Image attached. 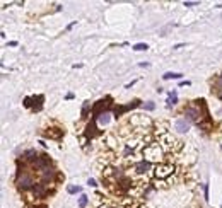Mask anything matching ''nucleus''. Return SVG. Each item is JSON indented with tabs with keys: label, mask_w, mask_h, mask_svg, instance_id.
<instances>
[{
	"label": "nucleus",
	"mask_w": 222,
	"mask_h": 208,
	"mask_svg": "<svg viewBox=\"0 0 222 208\" xmlns=\"http://www.w3.org/2000/svg\"><path fill=\"white\" fill-rule=\"evenodd\" d=\"M137 106H140V101H133V102L132 104H128V106H116V108H115V118H120L122 116L123 113H126V111H128V109H133V108H137Z\"/></svg>",
	"instance_id": "nucleus-6"
},
{
	"label": "nucleus",
	"mask_w": 222,
	"mask_h": 208,
	"mask_svg": "<svg viewBox=\"0 0 222 208\" xmlns=\"http://www.w3.org/2000/svg\"><path fill=\"white\" fill-rule=\"evenodd\" d=\"M97 133V128H96V118H92V121L87 125V128H86V135L89 137V138H92L94 135Z\"/></svg>",
	"instance_id": "nucleus-10"
},
{
	"label": "nucleus",
	"mask_w": 222,
	"mask_h": 208,
	"mask_svg": "<svg viewBox=\"0 0 222 208\" xmlns=\"http://www.w3.org/2000/svg\"><path fill=\"white\" fill-rule=\"evenodd\" d=\"M144 154H145V157H147V162L149 161H157V159L161 161L162 148H161V145H159V143H150L149 147H145Z\"/></svg>",
	"instance_id": "nucleus-3"
},
{
	"label": "nucleus",
	"mask_w": 222,
	"mask_h": 208,
	"mask_svg": "<svg viewBox=\"0 0 222 208\" xmlns=\"http://www.w3.org/2000/svg\"><path fill=\"white\" fill-rule=\"evenodd\" d=\"M133 50H135V51H145V50H149V44L147 43H137L135 46H133Z\"/></svg>",
	"instance_id": "nucleus-19"
},
{
	"label": "nucleus",
	"mask_w": 222,
	"mask_h": 208,
	"mask_svg": "<svg viewBox=\"0 0 222 208\" xmlns=\"http://www.w3.org/2000/svg\"><path fill=\"white\" fill-rule=\"evenodd\" d=\"M33 195H34V198H44V196L48 195L46 184H36V186L33 188Z\"/></svg>",
	"instance_id": "nucleus-9"
},
{
	"label": "nucleus",
	"mask_w": 222,
	"mask_h": 208,
	"mask_svg": "<svg viewBox=\"0 0 222 208\" xmlns=\"http://www.w3.org/2000/svg\"><path fill=\"white\" fill-rule=\"evenodd\" d=\"M17 186H19V189H29V188L36 186V182H34V179H33L31 174L22 172L17 176Z\"/></svg>",
	"instance_id": "nucleus-4"
},
{
	"label": "nucleus",
	"mask_w": 222,
	"mask_h": 208,
	"mask_svg": "<svg viewBox=\"0 0 222 208\" xmlns=\"http://www.w3.org/2000/svg\"><path fill=\"white\" fill-rule=\"evenodd\" d=\"M220 82H222V74H220Z\"/></svg>",
	"instance_id": "nucleus-28"
},
{
	"label": "nucleus",
	"mask_w": 222,
	"mask_h": 208,
	"mask_svg": "<svg viewBox=\"0 0 222 208\" xmlns=\"http://www.w3.org/2000/svg\"><path fill=\"white\" fill-rule=\"evenodd\" d=\"M205 199H209V184H205Z\"/></svg>",
	"instance_id": "nucleus-24"
},
{
	"label": "nucleus",
	"mask_w": 222,
	"mask_h": 208,
	"mask_svg": "<svg viewBox=\"0 0 222 208\" xmlns=\"http://www.w3.org/2000/svg\"><path fill=\"white\" fill-rule=\"evenodd\" d=\"M33 101H34V106H33V109H34V111H39V109H41V102L44 101V97H43V95H34V97H33Z\"/></svg>",
	"instance_id": "nucleus-14"
},
{
	"label": "nucleus",
	"mask_w": 222,
	"mask_h": 208,
	"mask_svg": "<svg viewBox=\"0 0 222 208\" xmlns=\"http://www.w3.org/2000/svg\"><path fill=\"white\" fill-rule=\"evenodd\" d=\"M34 165L39 171H44L46 167H50V157L46 155H38V159L34 161Z\"/></svg>",
	"instance_id": "nucleus-8"
},
{
	"label": "nucleus",
	"mask_w": 222,
	"mask_h": 208,
	"mask_svg": "<svg viewBox=\"0 0 222 208\" xmlns=\"http://www.w3.org/2000/svg\"><path fill=\"white\" fill-rule=\"evenodd\" d=\"M196 104H192V106H188L186 109H185V114H186V120H190V121H195L198 123V125H202V114H200V101H195Z\"/></svg>",
	"instance_id": "nucleus-1"
},
{
	"label": "nucleus",
	"mask_w": 222,
	"mask_h": 208,
	"mask_svg": "<svg viewBox=\"0 0 222 208\" xmlns=\"http://www.w3.org/2000/svg\"><path fill=\"white\" fill-rule=\"evenodd\" d=\"M87 111H89V102L84 104V108H82V118H86V116H87Z\"/></svg>",
	"instance_id": "nucleus-23"
},
{
	"label": "nucleus",
	"mask_w": 222,
	"mask_h": 208,
	"mask_svg": "<svg viewBox=\"0 0 222 208\" xmlns=\"http://www.w3.org/2000/svg\"><path fill=\"white\" fill-rule=\"evenodd\" d=\"M44 135L46 137H50V138H60L62 135H63V130H60V128H50V130L44 131Z\"/></svg>",
	"instance_id": "nucleus-11"
},
{
	"label": "nucleus",
	"mask_w": 222,
	"mask_h": 208,
	"mask_svg": "<svg viewBox=\"0 0 222 208\" xmlns=\"http://www.w3.org/2000/svg\"><path fill=\"white\" fill-rule=\"evenodd\" d=\"M24 159H26V161H36V159H38V155H36L34 150H27L26 154H24Z\"/></svg>",
	"instance_id": "nucleus-17"
},
{
	"label": "nucleus",
	"mask_w": 222,
	"mask_h": 208,
	"mask_svg": "<svg viewBox=\"0 0 222 208\" xmlns=\"http://www.w3.org/2000/svg\"><path fill=\"white\" fill-rule=\"evenodd\" d=\"M67 191H69L70 195H75V193H80L82 188H80V186H69V188H67Z\"/></svg>",
	"instance_id": "nucleus-20"
},
{
	"label": "nucleus",
	"mask_w": 222,
	"mask_h": 208,
	"mask_svg": "<svg viewBox=\"0 0 222 208\" xmlns=\"http://www.w3.org/2000/svg\"><path fill=\"white\" fill-rule=\"evenodd\" d=\"M186 7H192V5H198V2H185Z\"/></svg>",
	"instance_id": "nucleus-25"
},
{
	"label": "nucleus",
	"mask_w": 222,
	"mask_h": 208,
	"mask_svg": "<svg viewBox=\"0 0 222 208\" xmlns=\"http://www.w3.org/2000/svg\"><path fill=\"white\" fill-rule=\"evenodd\" d=\"M190 120H186V118H179V120H176V123H174V128L179 131V133H186L188 130H190Z\"/></svg>",
	"instance_id": "nucleus-7"
},
{
	"label": "nucleus",
	"mask_w": 222,
	"mask_h": 208,
	"mask_svg": "<svg viewBox=\"0 0 222 208\" xmlns=\"http://www.w3.org/2000/svg\"><path fill=\"white\" fill-rule=\"evenodd\" d=\"M109 116H111V114H109L108 111H104V113H101L99 116H97V121H99L101 125H108V123H109Z\"/></svg>",
	"instance_id": "nucleus-15"
},
{
	"label": "nucleus",
	"mask_w": 222,
	"mask_h": 208,
	"mask_svg": "<svg viewBox=\"0 0 222 208\" xmlns=\"http://www.w3.org/2000/svg\"><path fill=\"white\" fill-rule=\"evenodd\" d=\"M109 101H111V97H106V99H101V101H97V104L92 108V116L97 120V116L101 114V109H106L109 106Z\"/></svg>",
	"instance_id": "nucleus-5"
},
{
	"label": "nucleus",
	"mask_w": 222,
	"mask_h": 208,
	"mask_svg": "<svg viewBox=\"0 0 222 208\" xmlns=\"http://www.w3.org/2000/svg\"><path fill=\"white\" fill-rule=\"evenodd\" d=\"M142 108H144V109H147V111H152V109L156 108V104H154V102H147V104H144Z\"/></svg>",
	"instance_id": "nucleus-22"
},
{
	"label": "nucleus",
	"mask_w": 222,
	"mask_h": 208,
	"mask_svg": "<svg viewBox=\"0 0 222 208\" xmlns=\"http://www.w3.org/2000/svg\"><path fill=\"white\" fill-rule=\"evenodd\" d=\"M150 167V164H149L147 161H142V162H139V164L135 165V171L139 174H144V172H147V169Z\"/></svg>",
	"instance_id": "nucleus-13"
},
{
	"label": "nucleus",
	"mask_w": 222,
	"mask_h": 208,
	"mask_svg": "<svg viewBox=\"0 0 222 208\" xmlns=\"http://www.w3.org/2000/svg\"><path fill=\"white\" fill-rule=\"evenodd\" d=\"M34 208H46V206H34Z\"/></svg>",
	"instance_id": "nucleus-27"
},
{
	"label": "nucleus",
	"mask_w": 222,
	"mask_h": 208,
	"mask_svg": "<svg viewBox=\"0 0 222 208\" xmlns=\"http://www.w3.org/2000/svg\"><path fill=\"white\" fill-rule=\"evenodd\" d=\"M174 167L171 164H167V162H159V164L154 167V174H156V178L159 179H166V178H169L171 174H173Z\"/></svg>",
	"instance_id": "nucleus-2"
},
{
	"label": "nucleus",
	"mask_w": 222,
	"mask_h": 208,
	"mask_svg": "<svg viewBox=\"0 0 222 208\" xmlns=\"http://www.w3.org/2000/svg\"><path fill=\"white\" fill-rule=\"evenodd\" d=\"M178 102V95H176V92H171L169 94V99H167V106H174V104Z\"/></svg>",
	"instance_id": "nucleus-18"
},
{
	"label": "nucleus",
	"mask_w": 222,
	"mask_h": 208,
	"mask_svg": "<svg viewBox=\"0 0 222 208\" xmlns=\"http://www.w3.org/2000/svg\"><path fill=\"white\" fill-rule=\"evenodd\" d=\"M41 178H43V182H48L55 178V171L51 167H46L44 171H41Z\"/></svg>",
	"instance_id": "nucleus-12"
},
{
	"label": "nucleus",
	"mask_w": 222,
	"mask_h": 208,
	"mask_svg": "<svg viewBox=\"0 0 222 208\" xmlns=\"http://www.w3.org/2000/svg\"><path fill=\"white\" fill-rule=\"evenodd\" d=\"M79 205H80V208H84V206L87 205V196H86V195L80 196V199H79Z\"/></svg>",
	"instance_id": "nucleus-21"
},
{
	"label": "nucleus",
	"mask_w": 222,
	"mask_h": 208,
	"mask_svg": "<svg viewBox=\"0 0 222 208\" xmlns=\"http://www.w3.org/2000/svg\"><path fill=\"white\" fill-rule=\"evenodd\" d=\"M87 184H89V186H96V181H94V179H89V181H87Z\"/></svg>",
	"instance_id": "nucleus-26"
},
{
	"label": "nucleus",
	"mask_w": 222,
	"mask_h": 208,
	"mask_svg": "<svg viewBox=\"0 0 222 208\" xmlns=\"http://www.w3.org/2000/svg\"><path fill=\"white\" fill-rule=\"evenodd\" d=\"M183 77V74H178V72H166L164 75H162V78L164 80H171V78H181Z\"/></svg>",
	"instance_id": "nucleus-16"
}]
</instances>
